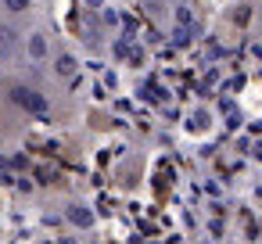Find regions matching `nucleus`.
<instances>
[{
  "mask_svg": "<svg viewBox=\"0 0 262 244\" xmlns=\"http://www.w3.org/2000/svg\"><path fill=\"white\" fill-rule=\"evenodd\" d=\"M51 69H54V76H61V79H72V76H76V69H79V61H76V54H69V51H58V54L51 58Z\"/></svg>",
  "mask_w": 262,
  "mask_h": 244,
  "instance_id": "20e7f679",
  "label": "nucleus"
},
{
  "mask_svg": "<svg viewBox=\"0 0 262 244\" xmlns=\"http://www.w3.org/2000/svg\"><path fill=\"white\" fill-rule=\"evenodd\" d=\"M33 8H36V0H0V15L11 18V22L29 18V15H33Z\"/></svg>",
  "mask_w": 262,
  "mask_h": 244,
  "instance_id": "7ed1b4c3",
  "label": "nucleus"
},
{
  "mask_svg": "<svg viewBox=\"0 0 262 244\" xmlns=\"http://www.w3.org/2000/svg\"><path fill=\"white\" fill-rule=\"evenodd\" d=\"M22 47H26L22 26L0 15V65H15V61L22 58Z\"/></svg>",
  "mask_w": 262,
  "mask_h": 244,
  "instance_id": "f257e3e1",
  "label": "nucleus"
},
{
  "mask_svg": "<svg viewBox=\"0 0 262 244\" xmlns=\"http://www.w3.org/2000/svg\"><path fill=\"white\" fill-rule=\"evenodd\" d=\"M22 58L29 65H51L54 58V47H51V33L47 29H29L26 33V47H22Z\"/></svg>",
  "mask_w": 262,
  "mask_h": 244,
  "instance_id": "f03ea898",
  "label": "nucleus"
}]
</instances>
